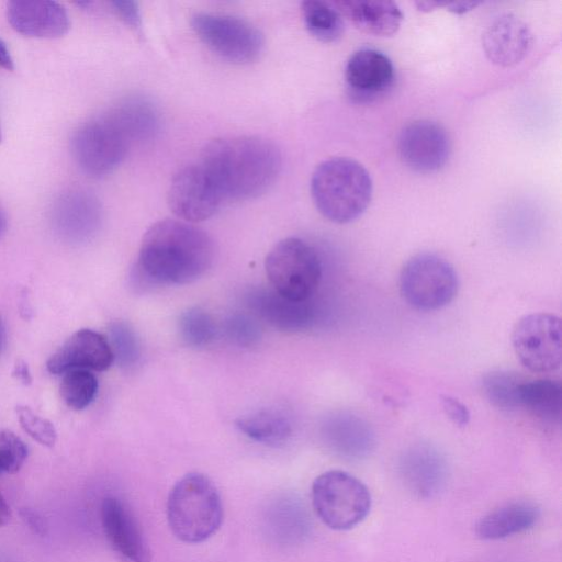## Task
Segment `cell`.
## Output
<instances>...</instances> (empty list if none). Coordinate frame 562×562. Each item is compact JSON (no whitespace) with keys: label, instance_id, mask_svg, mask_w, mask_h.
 Returning a JSON list of instances; mask_svg holds the SVG:
<instances>
[{"label":"cell","instance_id":"44","mask_svg":"<svg viewBox=\"0 0 562 562\" xmlns=\"http://www.w3.org/2000/svg\"><path fill=\"white\" fill-rule=\"evenodd\" d=\"M0 142H1V130H0Z\"/></svg>","mask_w":562,"mask_h":562},{"label":"cell","instance_id":"19","mask_svg":"<svg viewBox=\"0 0 562 562\" xmlns=\"http://www.w3.org/2000/svg\"><path fill=\"white\" fill-rule=\"evenodd\" d=\"M400 476L405 487L418 498L437 496L447 482V464L442 456L430 447H415L400 463Z\"/></svg>","mask_w":562,"mask_h":562},{"label":"cell","instance_id":"3","mask_svg":"<svg viewBox=\"0 0 562 562\" xmlns=\"http://www.w3.org/2000/svg\"><path fill=\"white\" fill-rule=\"evenodd\" d=\"M311 194L324 217L346 224L367 210L372 198V180L357 160L333 157L315 168L311 178Z\"/></svg>","mask_w":562,"mask_h":562},{"label":"cell","instance_id":"15","mask_svg":"<svg viewBox=\"0 0 562 562\" xmlns=\"http://www.w3.org/2000/svg\"><path fill=\"white\" fill-rule=\"evenodd\" d=\"M114 361L108 338L92 329L74 333L48 359L47 370L56 375L74 369L105 371Z\"/></svg>","mask_w":562,"mask_h":562},{"label":"cell","instance_id":"42","mask_svg":"<svg viewBox=\"0 0 562 562\" xmlns=\"http://www.w3.org/2000/svg\"><path fill=\"white\" fill-rule=\"evenodd\" d=\"M7 346V330L4 322L0 315V356L3 353Z\"/></svg>","mask_w":562,"mask_h":562},{"label":"cell","instance_id":"9","mask_svg":"<svg viewBox=\"0 0 562 562\" xmlns=\"http://www.w3.org/2000/svg\"><path fill=\"white\" fill-rule=\"evenodd\" d=\"M192 27L216 55L234 64L256 60L263 48V36L251 23L233 15L199 12Z\"/></svg>","mask_w":562,"mask_h":562},{"label":"cell","instance_id":"38","mask_svg":"<svg viewBox=\"0 0 562 562\" xmlns=\"http://www.w3.org/2000/svg\"><path fill=\"white\" fill-rule=\"evenodd\" d=\"M477 4H479V2H470V1L450 2V3L445 2V5L448 8V10L451 12H454V13H464L468 10L475 8Z\"/></svg>","mask_w":562,"mask_h":562},{"label":"cell","instance_id":"27","mask_svg":"<svg viewBox=\"0 0 562 562\" xmlns=\"http://www.w3.org/2000/svg\"><path fill=\"white\" fill-rule=\"evenodd\" d=\"M330 435V446L339 456L347 459H362L372 449L373 439L368 427L361 422H342Z\"/></svg>","mask_w":562,"mask_h":562},{"label":"cell","instance_id":"13","mask_svg":"<svg viewBox=\"0 0 562 562\" xmlns=\"http://www.w3.org/2000/svg\"><path fill=\"white\" fill-rule=\"evenodd\" d=\"M104 536L125 562H150L144 532L126 504L115 496L103 498L100 509Z\"/></svg>","mask_w":562,"mask_h":562},{"label":"cell","instance_id":"31","mask_svg":"<svg viewBox=\"0 0 562 562\" xmlns=\"http://www.w3.org/2000/svg\"><path fill=\"white\" fill-rule=\"evenodd\" d=\"M109 342L114 360H117L120 366L127 368L135 364L139 356V346L134 331L126 324H112Z\"/></svg>","mask_w":562,"mask_h":562},{"label":"cell","instance_id":"6","mask_svg":"<svg viewBox=\"0 0 562 562\" xmlns=\"http://www.w3.org/2000/svg\"><path fill=\"white\" fill-rule=\"evenodd\" d=\"M267 278L279 295L294 302H305L316 291L321 277V260L313 247L296 237L276 244L265 260Z\"/></svg>","mask_w":562,"mask_h":562},{"label":"cell","instance_id":"29","mask_svg":"<svg viewBox=\"0 0 562 562\" xmlns=\"http://www.w3.org/2000/svg\"><path fill=\"white\" fill-rule=\"evenodd\" d=\"M524 379L509 371H494L484 375L482 389L486 398L502 409L519 407V389Z\"/></svg>","mask_w":562,"mask_h":562},{"label":"cell","instance_id":"5","mask_svg":"<svg viewBox=\"0 0 562 562\" xmlns=\"http://www.w3.org/2000/svg\"><path fill=\"white\" fill-rule=\"evenodd\" d=\"M311 496L317 517L334 530L356 527L371 508V495L367 486L340 470L319 474L312 484Z\"/></svg>","mask_w":562,"mask_h":562},{"label":"cell","instance_id":"1","mask_svg":"<svg viewBox=\"0 0 562 562\" xmlns=\"http://www.w3.org/2000/svg\"><path fill=\"white\" fill-rule=\"evenodd\" d=\"M214 244L206 232L192 223L165 218L144 234L137 272L156 284H186L198 280L211 267Z\"/></svg>","mask_w":562,"mask_h":562},{"label":"cell","instance_id":"43","mask_svg":"<svg viewBox=\"0 0 562 562\" xmlns=\"http://www.w3.org/2000/svg\"><path fill=\"white\" fill-rule=\"evenodd\" d=\"M7 228H8V217H7L4 210L0 205V239L5 234Z\"/></svg>","mask_w":562,"mask_h":562},{"label":"cell","instance_id":"16","mask_svg":"<svg viewBox=\"0 0 562 562\" xmlns=\"http://www.w3.org/2000/svg\"><path fill=\"white\" fill-rule=\"evenodd\" d=\"M7 18L14 31L27 37L58 38L70 27L66 9L50 0L10 1Z\"/></svg>","mask_w":562,"mask_h":562},{"label":"cell","instance_id":"21","mask_svg":"<svg viewBox=\"0 0 562 562\" xmlns=\"http://www.w3.org/2000/svg\"><path fill=\"white\" fill-rule=\"evenodd\" d=\"M108 115L131 144L149 140L159 132L160 113L155 103L144 95H132L122 100Z\"/></svg>","mask_w":562,"mask_h":562},{"label":"cell","instance_id":"33","mask_svg":"<svg viewBox=\"0 0 562 562\" xmlns=\"http://www.w3.org/2000/svg\"><path fill=\"white\" fill-rule=\"evenodd\" d=\"M16 415L22 429L40 445L52 448L56 443L57 432L54 425L35 414L30 407L19 405Z\"/></svg>","mask_w":562,"mask_h":562},{"label":"cell","instance_id":"30","mask_svg":"<svg viewBox=\"0 0 562 562\" xmlns=\"http://www.w3.org/2000/svg\"><path fill=\"white\" fill-rule=\"evenodd\" d=\"M180 335L190 346L207 345L215 336V325L211 316L200 308H190L181 315Z\"/></svg>","mask_w":562,"mask_h":562},{"label":"cell","instance_id":"7","mask_svg":"<svg viewBox=\"0 0 562 562\" xmlns=\"http://www.w3.org/2000/svg\"><path fill=\"white\" fill-rule=\"evenodd\" d=\"M458 276L445 258L422 252L409 258L400 273L403 299L419 311H436L447 306L457 295Z\"/></svg>","mask_w":562,"mask_h":562},{"label":"cell","instance_id":"14","mask_svg":"<svg viewBox=\"0 0 562 562\" xmlns=\"http://www.w3.org/2000/svg\"><path fill=\"white\" fill-rule=\"evenodd\" d=\"M101 221V203L86 190H69L53 204V227L67 241L81 243L89 239L99 229Z\"/></svg>","mask_w":562,"mask_h":562},{"label":"cell","instance_id":"36","mask_svg":"<svg viewBox=\"0 0 562 562\" xmlns=\"http://www.w3.org/2000/svg\"><path fill=\"white\" fill-rule=\"evenodd\" d=\"M111 5L114 12L132 27L140 26V14L136 2L133 1H112Z\"/></svg>","mask_w":562,"mask_h":562},{"label":"cell","instance_id":"2","mask_svg":"<svg viewBox=\"0 0 562 562\" xmlns=\"http://www.w3.org/2000/svg\"><path fill=\"white\" fill-rule=\"evenodd\" d=\"M199 162L210 173L224 200H249L266 192L282 164L279 148L256 135L220 137L209 142Z\"/></svg>","mask_w":562,"mask_h":562},{"label":"cell","instance_id":"32","mask_svg":"<svg viewBox=\"0 0 562 562\" xmlns=\"http://www.w3.org/2000/svg\"><path fill=\"white\" fill-rule=\"evenodd\" d=\"M26 443L9 429L0 430V474L18 472L26 461Z\"/></svg>","mask_w":562,"mask_h":562},{"label":"cell","instance_id":"23","mask_svg":"<svg viewBox=\"0 0 562 562\" xmlns=\"http://www.w3.org/2000/svg\"><path fill=\"white\" fill-rule=\"evenodd\" d=\"M250 304L267 322L280 329L292 331L303 329L313 319V312L307 301H290L274 291L254 293Z\"/></svg>","mask_w":562,"mask_h":562},{"label":"cell","instance_id":"34","mask_svg":"<svg viewBox=\"0 0 562 562\" xmlns=\"http://www.w3.org/2000/svg\"><path fill=\"white\" fill-rule=\"evenodd\" d=\"M441 405L448 418L457 426L463 427L470 420V413L467 406L459 400L441 395Z\"/></svg>","mask_w":562,"mask_h":562},{"label":"cell","instance_id":"12","mask_svg":"<svg viewBox=\"0 0 562 562\" xmlns=\"http://www.w3.org/2000/svg\"><path fill=\"white\" fill-rule=\"evenodd\" d=\"M402 162L418 173L440 170L450 155V138L442 125L431 120H416L405 125L397 139Z\"/></svg>","mask_w":562,"mask_h":562},{"label":"cell","instance_id":"39","mask_svg":"<svg viewBox=\"0 0 562 562\" xmlns=\"http://www.w3.org/2000/svg\"><path fill=\"white\" fill-rule=\"evenodd\" d=\"M13 375H15L16 379H19L23 383L31 382V375H30L27 366L23 361H19L15 364L14 370H13Z\"/></svg>","mask_w":562,"mask_h":562},{"label":"cell","instance_id":"11","mask_svg":"<svg viewBox=\"0 0 562 562\" xmlns=\"http://www.w3.org/2000/svg\"><path fill=\"white\" fill-rule=\"evenodd\" d=\"M167 200L181 221L201 222L216 213L224 201L214 180L198 161L180 168L172 177Z\"/></svg>","mask_w":562,"mask_h":562},{"label":"cell","instance_id":"41","mask_svg":"<svg viewBox=\"0 0 562 562\" xmlns=\"http://www.w3.org/2000/svg\"><path fill=\"white\" fill-rule=\"evenodd\" d=\"M24 513H25V515L23 517L29 521V525L32 528H34V530L36 532H38L40 529L43 528L41 519L33 512H26V509H25Z\"/></svg>","mask_w":562,"mask_h":562},{"label":"cell","instance_id":"26","mask_svg":"<svg viewBox=\"0 0 562 562\" xmlns=\"http://www.w3.org/2000/svg\"><path fill=\"white\" fill-rule=\"evenodd\" d=\"M302 15L307 31L322 42H335L344 33V20L337 8L322 0L302 2Z\"/></svg>","mask_w":562,"mask_h":562},{"label":"cell","instance_id":"37","mask_svg":"<svg viewBox=\"0 0 562 562\" xmlns=\"http://www.w3.org/2000/svg\"><path fill=\"white\" fill-rule=\"evenodd\" d=\"M0 68L13 70L14 64L7 44L0 38Z\"/></svg>","mask_w":562,"mask_h":562},{"label":"cell","instance_id":"8","mask_svg":"<svg viewBox=\"0 0 562 562\" xmlns=\"http://www.w3.org/2000/svg\"><path fill=\"white\" fill-rule=\"evenodd\" d=\"M130 145L128 138L106 114L79 126L71 137L70 150L86 175L101 178L120 166Z\"/></svg>","mask_w":562,"mask_h":562},{"label":"cell","instance_id":"25","mask_svg":"<svg viewBox=\"0 0 562 562\" xmlns=\"http://www.w3.org/2000/svg\"><path fill=\"white\" fill-rule=\"evenodd\" d=\"M236 427L248 438L269 446L284 443L291 436L290 422L280 413L258 411L236 420Z\"/></svg>","mask_w":562,"mask_h":562},{"label":"cell","instance_id":"18","mask_svg":"<svg viewBox=\"0 0 562 562\" xmlns=\"http://www.w3.org/2000/svg\"><path fill=\"white\" fill-rule=\"evenodd\" d=\"M532 44L527 24L512 13L501 14L491 21L482 36L486 57L495 65L510 67L518 64Z\"/></svg>","mask_w":562,"mask_h":562},{"label":"cell","instance_id":"4","mask_svg":"<svg viewBox=\"0 0 562 562\" xmlns=\"http://www.w3.org/2000/svg\"><path fill=\"white\" fill-rule=\"evenodd\" d=\"M166 513L173 536L190 544L201 543L215 535L224 517L216 486L199 472L187 473L173 484Z\"/></svg>","mask_w":562,"mask_h":562},{"label":"cell","instance_id":"22","mask_svg":"<svg viewBox=\"0 0 562 562\" xmlns=\"http://www.w3.org/2000/svg\"><path fill=\"white\" fill-rule=\"evenodd\" d=\"M539 517V509L529 502H515L484 515L475 526V533L483 540H498L531 528Z\"/></svg>","mask_w":562,"mask_h":562},{"label":"cell","instance_id":"40","mask_svg":"<svg viewBox=\"0 0 562 562\" xmlns=\"http://www.w3.org/2000/svg\"><path fill=\"white\" fill-rule=\"evenodd\" d=\"M11 518V509L4 496L0 492V527L7 525Z\"/></svg>","mask_w":562,"mask_h":562},{"label":"cell","instance_id":"24","mask_svg":"<svg viewBox=\"0 0 562 562\" xmlns=\"http://www.w3.org/2000/svg\"><path fill=\"white\" fill-rule=\"evenodd\" d=\"M562 387L553 380L539 379L524 382L519 389V407L535 416L554 422L561 416Z\"/></svg>","mask_w":562,"mask_h":562},{"label":"cell","instance_id":"10","mask_svg":"<svg viewBox=\"0 0 562 562\" xmlns=\"http://www.w3.org/2000/svg\"><path fill=\"white\" fill-rule=\"evenodd\" d=\"M519 362L532 372L549 373L561 367V321L539 312L522 316L512 333Z\"/></svg>","mask_w":562,"mask_h":562},{"label":"cell","instance_id":"17","mask_svg":"<svg viewBox=\"0 0 562 562\" xmlns=\"http://www.w3.org/2000/svg\"><path fill=\"white\" fill-rule=\"evenodd\" d=\"M345 79L351 97L370 100L386 92L392 86L394 66L381 50L363 47L349 57Z\"/></svg>","mask_w":562,"mask_h":562},{"label":"cell","instance_id":"28","mask_svg":"<svg viewBox=\"0 0 562 562\" xmlns=\"http://www.w3.org/2000/svg\"><path fill=\"white\" fill-rule=\"evenodd\" d=\"M98 387V379L92 371L74 369L63 374L59 392L68 407L81 411L93 402Z\"/></svg>","mask_w":562,"mask_h":562},{"label":"cell","instance_id":"35","mask_svg":"<svg viewBox=\"0 0 562 562\" xmlns=\"http://www.w3.org/2000/svg\"><path fill=\"white\" fill-rule=\"evenodd\" d=\"M228 331L239 344H250L257 338V327L246 317H234L229 321Z\"/></svg>","mask_w":562,"mask_h":562},{"label":"cell","instance_id":"20","mask_svg":"<svg viewBox=\"0 0 562 562\" xmlns=\"http://www.w3.org/2000/svg\"><path fill=\"white\" fill-rule=\"evenodd\" d=\"M333 4L359 30L375 36L393 35L403 20L401 9L393 1L339 0Z\"/></svg>","mask_w":562,"mask_h":562}]
</instances>
